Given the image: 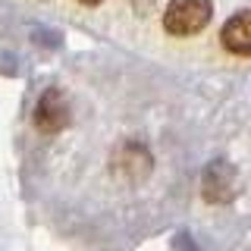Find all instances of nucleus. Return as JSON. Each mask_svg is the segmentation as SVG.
<instances>
[{
    "label": "nucleus",
    "mask_w": 251,
    "mask_h": 251,
    "mask_svg": "<svg viewBox=\"0 0 251 251\" xmlns=\"http://www.w3.org/2000/svg\"><path fill=\"white\" fill-rule=\"evenodd\" d=\"M210 16H214L210 0H170L163 10V28L176 38L198 35L201 28H207Z\"/></svg>",
    "instance_id": "f257e3e1"
},
{
    "label": "nucleus",
    "mask_w": 251,
    "mask_h": 251,
    "mask_svg": "<svg viewBox=\"0 0 251 251\" xmlns=\"http://www.w3.org/2000/svg\"><path fill=\"white\" fill-rule=\"evenodd\" d=\"M69 123V100L66 94L50 88L41 94V100H38L35 107V126L44 132V135H57L63 126Z\"/></svg>",
    "instance_id": "f03ea898"
},
{
    "label": "nucleus",
    "mask_w": 251,
    "mask_h": 251,
    "mask_svg": "<svg viewBox=\"0 0 251 251\" xmlns=\"http://www.w3.org/2000/svg\"><path fill=\"white\" fill-rule=\"evenodd\" d=\"M235 170L226 160H214L207 170H204V198L210 204H226L235 198Z\"/></svg>",
    "instance_id": "7ed1b4c3"
},
{
    "label": "nucleus",
    "mask_w": 251,
    "mask_h": 251,
    "mask_svg": "<svg viewBox=\"0 0 251 251\" xmlns=\"http://www.w3.org/2000/svg\"><path fill=\"white\" fill-rule=\"evenodd\" d=\"M220 41L235 57H251V10H239L220 28Z\"/></svg>",
    "instance_id": "20e7f679"
},
{
    "label": "nucleus",
    "mask_w": 251,
    "mask_h": 251,
    "mask_svg": "<svg viewBox=\"0 0 251 251\" xmlns=\"http://www.w3.org/2000/svg\"><path fill=\"white\" fill-rule=\"evenodd\" d=\"M82 3H88V6H98V3H100V0H82Z\"/></svg>",
    "instance_id": "39448f33"
}]
</instances>
